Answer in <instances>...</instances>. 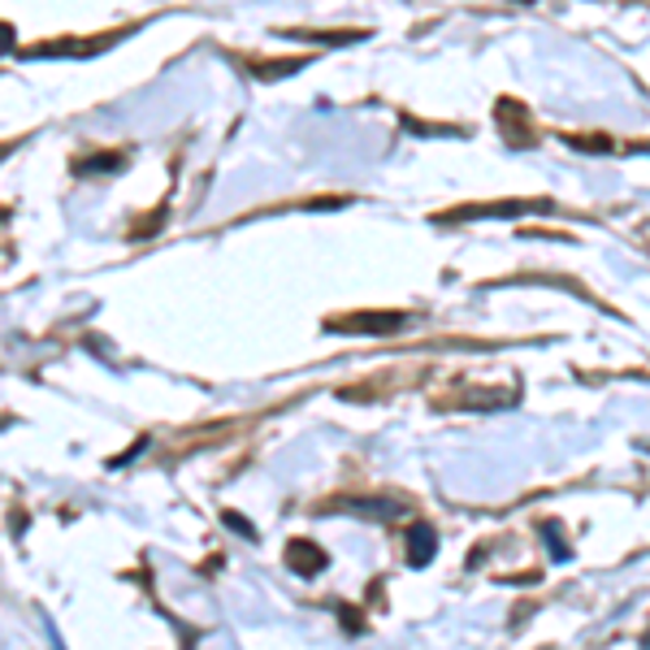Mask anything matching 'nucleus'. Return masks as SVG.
<instances>
[{"instance_id":"6","label":"nucleus","mask_w":650,"mask_h":650,"mask_svg":"<svg viewBox=\"0 0 650 650\" xmlns=\"http://www.w3.org/2000/svg\"><path fill=\"white\" fill-rule=\"evenodd\" d=\"M538 534H543V543L550 547V559H559V564H564V559H572V550L564 547V538H559V525H555V520L538 525Z\"/></svg>"},{"instance_id":"5","label":"nucleus","mask_w":650,"mask_h":650,"mask_svg":"<svg viewBox=\"0 0 650 650\" xmlns=\"http://www.w3.org/2000/svg\"><path fill=\"white\" fill-rule=\"evenodd\" d=\"M499 131L512 140V148H529V113L516 101H499Z\"/></svg>"},{"instance_id":"7","label":"nucleus","mask_w":650,"mask_h":650,"mask_svg":"<svg viewBox=\"0 0 650 650\" xmlns=\"http://www.w3.org/2000/svg\"><path fill=\"white\" fill-rule=\"evenodd\" d=\"M221 520H226V525H230V529H235L239 538H256V529H251V525H248V520H244V516H239V512H226Z\"/></svg>"},{"instance_id":"9","label":"nucleus","mask_w":650,"mask_h":650,"mask_svg":"<svg viewBox=\"0 0 650 650\" xmlns=\"http://www.w3.org/2000/svg\"><path fill=\"white\" fill-rule=\"evenodd\" d=\"M49 642H52V650H65L61 647V633H56V625H52V620H49Z\"/></svg>"},{"instance_id":"4","label":"nucleus","mask_w":650,"mask_h":650,"mask_svg":"<svg viewBox=\"0 0 650 650\" xmlns=\"http://www.w3.org/2000/svg\"><path fill=\"white\" fill-rule=\"evenodd\" d=\"M287 564H291V572H300V577H321L326 564H330V555L317 547V543H308V538H296V543L287 547Z\"/></svg>"},{"instance_id":"3","label":"nucleus","mask_w":650,"mask_h":650,"mask_svg":"<svg viewBox=\"0 0 650 650\" xmlns=\"http://www.w3.org/2000/svg\"><path fill=\"white\" fill-rule=\"evenodd\" d=\"M403 543H407V564H412V568H425V564L439 555V534H434V525H425V520L407 525Z\"/></svg>"},{"instance_id":"2","label":"nucleus","mask_w":650,"mask_h":650,"mask_svg":"<svg viewBox=\"0 0 650 650\" xmlns=\"http://www.w3.org/2000/svg\"><path fill=\"white\" fill-rule=\"evenodd\" d=\"M407 326L403 312H355L351 321H326V330L334 334H395Z\"/></svg>"},{"instance_id":"8","label":"nucleus","mask_w":650,"mask_h":650,"mask_svg":"<svg viewBox=\"0 0 650 650\" xmlns=\"http://www.w3.org/2000/svg\"><path fill=\"white\" fill-rule=\"evenodd\" d=\"M113 165H122V156H96V161H87V165H83V174H96V169H113Z\"/></svg>"},{"instance_id":"1","label":"nucleus","mask_w":650,"mask_h":650,"mask_svg":"<svg viewBox=\"0 0 650 650\" xmlns=\"http://www.w3.org/2000/svg\"><path fill=\"white\" fill-rule=\"evenodd\" d=\"M334 512H355V516H369V520H400L407 512L403 499H391V495H343V499L326 503Z\"/></svg>"}]
</instances>
